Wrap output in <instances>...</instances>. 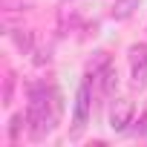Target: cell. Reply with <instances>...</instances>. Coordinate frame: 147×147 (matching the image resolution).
I'll list each match as a JSON object with an SVG mask.
<instances>
[{"instance_id": "cell-7", "label": "cell", "mask_w": 147, "mask_h": 147, "mask_svg": "<svg viewBox=\"0 0 147 147\" xmlns=\"http://www.w3.org/2000/svg\"><path fill=\"white\" fill-rule=\"evenodd\" d=\"M9 35H12V40L18 43V49H23V52H29V49H32V35H29V32L15 29V32H9Z\"/></svg>"}, {"instance_id": "cell-8", "label": "cell", "mask_w": 147, "mask_h": 147, "mask_svg": "<svg viewBox=\"0 0 147 147\" xmlns=\"http://www.w3.org/2000/svg\"><path fill=\"white\" fill-rule=\"evenodd\" d=\"M20 124H26V118H23V115H15V118H12V127H9V136H12V138H18Z\"/></svg>"}, {"instance_id": "cell-2", "label": "cell", "mask_w": 147, "mask_h": 147, "mask_svg": "<svg viewBox=\"0 0 147 147\" xmlns=\"http://www.w3.org/2000/svg\"><path fill=\"white\" fill-rule=\"evenodd\" d=\"M130 124H133V101L130 98L113 101V107H110V127L115 133H124Z\"/></svg>"}, {"instance_id": "cell-6", "label": "cell", "mask_w": 147, "mask_h": 147, "mask_svg": "<svg viewBox=\"0 0 147 147\" xmlns=\"http://www.w3.org/2000/svg\"><path fill=\"white\" fill-rule=\"evenodd\" d=\"M136 9H138V0H115V6H113V18H115V20H127Z\"/></svg>"}, {"instance_id": "cell-9", "label": "cell", "mask_w": 147, "mask_h": 147, "mask_svg": "<svg viewBox=\"0 0 147 147\" xmlns=\"http://www.w3.org/2000/svg\"><path fill=\"white\" fill-rule=\"evenodd\" d=\"M136 133H138V136H147V113L138 118V127H136Z\"/></svg>"}, {"instance_id": "cell-4", "label": "cell", "mask_w": 147, "mask_h": 147, "mask_svg": "<svg viewBox=\"0 0 147 147\" xmlns=\"http://www.w3.org/2000/svg\"><path fill=\"white\" fill-rule=\"evenodd\" d=\"M90 75H87V81L78 87V95H75V133H81L84 130V124H87V118H90V104H92V98H90Z\"/></svg>"}, {"instance_id": "cell-3", "label": "cell", "mask_w": 147, "mask_h": 147, "mask_svg": "<svg viewBox=\"0 0 147 147\" xmlns=\"http://www.w3.org/2000/svg\"><path fill=\"white\" fill-rule=\"evenodd\" d=\"M130 69H133V84L144 87L147 84V46L144 43L130 46Z\"/></svg>"}, {"instance_id": "cell-1", "label": "cell", "mask_w": 147, "mask_h": 147, "mask_svg": "<svg viewBox=\"0 0 147 147\" xmlns=\"http://www.w3.org/2000/svg\"><path fill=\"white\" fill-rule=\"evenodd\" d=\"M61 92L43 81L29 84V107H26V130L35 141H43L61 121Z\"/></svg>"}, {"instance_id": "cell-5", "label": "cell", "mask_w": 147, "mask_h": 147, "mask_svg": "<svg viewBox=\"0 0 147 147\" xmlns=\"http://www.w3.org/2000/svg\"><path fill=\"white\" fill-rule=\"evenodd\" d=\"M115 87H118V72H115L113 63H104V69H101V90H104L107 95H113Z\"/></svg>"}]
</instances>
